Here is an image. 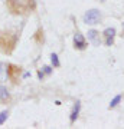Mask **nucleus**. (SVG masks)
Listing matches in <instances>:
<instances>
[{
	"mask_svg": "<svg viewBox=\"0 0 124 129\" xmlns=\"http://www.w3.org/2000/svg\"><path fill=\"white\" fill-rule=\"evenodd\" d=\"M38 76H39V79H42V78H43V72H39V73H38Z\"/></svg>",
	"mask_w": 124,
	"mask_h": 129,
	"instance_id": "nucleus-14",
	"label": "nucleus"
},
{
	"mask_svg": "<svg viewBox=\"0 0 124 129\" xmlns=\"http://www.w3.org/2000/svg\"><path fill=\"white\" fill-rule=\"evenodd\" d=\"M79 109H81V102H77L75 106H74V109H72V113H71V122H75L77 120V118L79 115Z\"/></svg>",
	"mask_w": 124,
	"mask_h": 129,
	"instance_id": "nucleus-8",
	"label": "nucleus"
},
{
	"mask_svg": "<svg viewBox=\"0 0 124 129\" xmlns=\"http://www.w3.org/2000/svg\"><path fill=\"white\" fill-rule=\"evenodd\" d=\"M121 98H123L121 95H117V96H115L114 99H113V101L110 102V105H108V108L111 109V108H114V106H117V105L120 103V101H121Z\"/></svg>",
	"mask_w": 124,
	"mask_h": 129,
	"instance_id": "nucleus-10",
	"label": "nucleus"
},
{
	"mask_svg": "<svg viewBox=\"0 0 124 129\" xmlns=\"http://www.w3.org/2000/svg\"><path fill=\"white\" fill-rule=\"evenodd\" d=\"M7 116H9V112H7V111H3L2 113H0V125L5 123L6 119H7Z\"/></svg>",
	"mask_w": 124,
	"mask_h": 129,
	"instance_id": "nucleus-11",
	"label": "nucleus"
},
{
	"mask_svg": "<svg viewBox=\"0 0 124 129\" xmlns=\"http://www.w3.org/2000/svg\"><path fill=\"white\" fill-rule=\"evenodd\" d=\"M51 60H52V64H54V66H55V68H58V66H59V59H58V56L55 55V53H52L51 55Z\"/></svg>",
	"mask_w": 124,
	"mask_h": 129,
	"instance_id": "nucleus-12",
	"label": "nucleus"
},
{
	"mask_svg": "<svg viewBox=\"0 0 124 129\" xmlns=\"http://www.w3.org/2000/svg\"><path fill=\"white\" fill-rule=\"evenodd\" d=\"M51 72H52V68H49V66H45V68H43V73L49 75Z\"/></svg>",
	"mask_w": 124,
	"mask_h": 129,
	"instance_id": "nucleus-13",
	"label": "nucleus"
},
{
	"mask_svg": "<svg viewBox=\"0 0 124 129\" xmlns=\"http://www.w3.org/2000/svg\"><path fill=\"white\" fill-rule=\"evenodd\" d=\"M88 39H90L95 46H100V43H101V40H100V33L97 32V30H90V32H88Z\"/></svg>",
	"mask_w": 124,
	"mask_h": 129,
	"instance_id": "nucleus-7",
	"label": "nucleus"
},
{
	"mask_svg": "<svg viewBox=\"0 0 124 129\" xmlns=\"http://www.w3.org/2000/svg\"><path fill=\"white\" fill-rule=\"evenodd\" d=\"M17 43V36L12 32H2L0 33V52L5 55H10L14 50Z\"/></svg>",
	"mask_w": 124,
	"mask_h": 129,
	"instance_id": "nucleus-2",
	"label": "nucleus"
},
{
	"mask_svg": "<svg viewBox=\"0 0 124 129\" xmlns=\"http://www.w3.org/2000/svg\"><path fill=\"white\" fill-rule=\"evenodd\" d=\"M19 75H20V68L14 66V64H9L7 66V76L13 83H17L19 80Z\"/></svg>",
	"mask_w": 124,
	"mask_h": 129,
	"instance_id": "nucleus-4",
	"label": "nucleus"
},
{
	"mask_svg": "<svg viewBox=\"0 0 124 129\" xmlns=\"http://www.w3.org/2000/svg\"><path fill=\"white\" fill-rule=\"evenodd\" d=\"M7 7L13 14H29L35 10V0H7Z\"/></svg>",
	"mask_w": 124,
	"mask_h": 129,
	"instance_id": "nucleus-1",
	"label": "nucleus"
},
{
	"mask_svg": "<svg viewBox=\"0 0 124 129\" xmlns=\"http://www.w3.org/2000/svg\"><path fill=\"white\" fill-rule=\"evenodd\" d=\"M104 36H105V45L111 46L114 43V36H115V29L114 27H108L104 30Z\"/></svg>",
	"mask_w": 124,
	"mask_h": 129,
	"instance_id": "nucleus-6",
	"label": "nucleus"
},
{
	"mask_svg": "<svg viewBox=\"0 0 124 129\" xmlns=\"http://www.w3.org/2000/svg\"><path fill=\"white\" fill-rule=\"evenodd\" d=\"M100 17H101V14L97 9H91L88 10L87 13L84 14V23L87 24H97L100 22Z\"/></svg>",
	"mask_w": 124,
	"mask_h": 129,
	"instance_id": "nucleus-3",
	"label": "nucleus"
},
{
	"mask_svg": "<svg viewBox=\"0 0 124 129\" xmlns=\"http://www.w3.org/2000/svg\"><path fill=\"white\" fill-rule=\"evenodd\" d=\"M74 46L77 49H79V50H82V49L87 47V42H85V39H84V36L81 33H75V36H74Z\"/></svg>",
	"mask_w": 124,
	"mask_h": 129,
	"instance_id": "nucleus-5",
	"label": "nucleus"
},
{
	"mask_svg": "<svg viewBox=\"0 0 124 129\" xmlns=\"http://www.w3.org/2000/svg\"><path fill=\"white\" fill-rule=\"evenodd\" d=\"M9 93H7V90H6V88L5 86H2L0 85V99L2 101H9Z\"/></svg>",
	"mask_w": 124,
	"mask_h": 129,
	"instance_id": "nucleus-9",
	"label": "nucleus"
}]
</instances>
